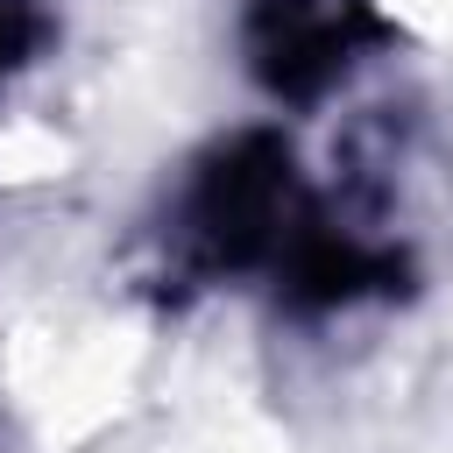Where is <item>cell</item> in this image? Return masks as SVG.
Listing matches in <instances>:
<instances>
[{
	"mask_svg": "<svg viewBox=\"0 0 453 453\" xmlns=\"http://www.w3.org/2000/svg\"><path fill=\"white\" fill-rule=\"evenodd\" d=\"M42 35H50L42 0H0V78H7L14 64H28Z\"/></svg>",
	"mask_w": 453,
	"mask_h": 453,
	"instance_id": "3957f363",
	"label": "cell"
},
{
	"mask_svg": "<svg viewBox=\"0 0 453 453\" xmlns=\"http://www.w3.org/2000/svg\"><path fill=\"white\" fill-rule=\"evenodd\" d=\"M290 149H276L269 134H241L219 156L198 163V177L177 198V255L205 276L219 269H248L262 255H283L290 234Z\"/></svg>",
	"mask_w": 453,
	"mask_h": 453,
	"instance_id": "6da1fadb",
	"label": "cell"
},
{
	"mask_svg": "<svg viewBox=\"0 0 453 453\" xmlns=\"http://www.w3.org/2000/svg\"><path fill=\"white\" fill-rule=\"evenodd\" d=\"M361 42H368V14L354 0H262L248 21V57L262 85L290 99L326 92Z\"/></svg>",
	"mask_w": 453,
	"mask_h": 453,
	"instance_id": "7a4b0ae2",
	"label": "cell"
}]
</instances>
